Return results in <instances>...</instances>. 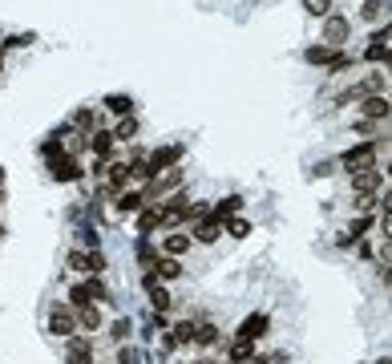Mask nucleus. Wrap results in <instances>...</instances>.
Masks as SVG:
<instances>
[{"label": "nucleus", "mask_w": 392, "mask_h": 364, "mask_svg": "<svg viewBox=\"0 0 392 364\" xmlns=\"http://www.w3.org/2000/svg\"><path fill=\"white\" fill-rule=\"evenodd\" d=\"M340 166H344L348 174H356V170H372V166H376V146L360 142V146H352V150H344Z\"/></svg>", "instance_id": "1"}, {"label": "nucleus", "mask_w": 392, "mask_h": 364, "mask_svg": "<svg viewBox=\"0 0 392 364\" xmlns=\"http://www.w3.org/2000/svg\"><path fill=\"white\" fill-rule=\"evenodd\" d=\"M182 154H186V146H158V150H154V154H150V162H146V166H150V174H162V170H170V166H178V162H182Z\"/></svg>", "instance_id": "2"}, {"label": "nucleus", "mask_w": 392, "mask_h": 364, "mask_svg": "<svg viewBox=\"0 0 392 364\" xmlns=\"http://www.w3.org/2000/svg\"><path fill=\"white\" fill-rule=\"evenodd\" d=\"M182 170L178 166H170V170H162V174H154L150 178V191H146V198H162V194H170V191H178L182 187Z\"/></svg>", "instance_id": "3"}, {"label": "nucleus", "mask_w": 392, "mask_h": 364, "mask_svg": "<svg viewBox=\"0 0 392 364\" xmlns=\"http://www.w3.org/2000/svg\"><path fill=\"white\" fill-rule=\"evenodd\" d=\"M49 332L69 340L73 332H77V312H73V308H53V315H49Z\"/></svg>", "instance_id": "4"}, {"label": "nucleus", "mask_w": 392, "mask_h": 364, "mask_svg": "<svg viewBox=\"0 0 392 364\" xmlns=\"http://www.w3.org/2000/svg\"><path fill=\"white\" fill-rule=\"evenodd\" d=\"M348 33H352L348 17H327V21H323V45H327V49L344 45V41H348Z\"/></svg>", "instance_id": "5"}, {"label": "nucleus", "mask_w": 392, "mask_h": 364, "mask_svg": "<svg viewBox=\"0 0 392 364\" xmlns=\"http://www.w3.org/2000/svg\"><path fill=\"white\" fill-rule=\"evenodd\" d=\"M380 187H384V170H356V174H352V191L356 194H372V191H380Z\"/></svg>", "instance_id": "6"}, {"label": "nucleus", "mask_w": 392, "mask_h": 364, "mask_svg": "<svg viewBox=\"0 0 392 364\" xmlns=\"http://www.w3.org/2000/svg\"><path fill=\"white\" fill-rule=\"evenodd\" d=\"M259 336H267V315H247L243 324H239V332H235V340H243V344H255Z\"/></svg>", "instance_id": "7"}, {"label": "nucleus", "mask_w": 392, "mask_h": 364, "mask_svg": "<svg viewBox=\"0 0 392 364\" xmlns=\"http://www.w3.org/2000/svg\"><path fill=\"white\" fill-rule=\"evenodd\" d=\"M93 300H105V288H101L97 279H90V284H77V288L69 291V304H73V308H85V304H93Z\"/></svg>", "instance_id": "8"}, {"label": "nucleus", "mask_w": 392, "mask_h": 364, "mask_svg": "<svg viewBox=\"0 0 392 364\" xmlns=\"http://www.w3.org/2000/svg\"><path fill=\"white\" fill-rule=\"evenodd\" d=\"M178 223H186V198H174V202L158 207V227H178Z\"/></svg>", "instance_id": "9"}, {"label": "nucleus", "mask_w": 392, "mask_h": 364, "mask_svg": "<svg viewBox=\"0 0 392 364\" xmlns=\"http://www.w3.org/2000/svg\"><path fill=\"white\" fill-rule=\"evenodd\" d=\"M146 291H150V304H154V312H158V315L170 312V291L158 284V275H146Z\"/></svg>", "instance_id": "10"}, {"label": "nucleus", "mask_w": 392, "mask_h": 364, "mask_svg": "<svg viewBox=\"0 0 392 364\" xmlns=\"http://www.w3.org/2000/svg\"><path fill=\"white\" fill-rule=\"evenodd\" d=\"M239 211H243V198L231 194V198H223V202H214V207H210V218H214V223H227V218H235Z\"/></svg>", "instance_id": "11"}, {"label": "nucleus", "mask_w": 392, "mask_h": 364, "mask_svg": "<svg viewBox=\"0 0 392 364\" xmlns=\"http://www.w3.org/2000/svg\"><path fill=\"white\" fill-rule=\"evenodd\" d=\"M65 364H93V348H90V340L69 336V356H65Z\"/></svg>", "instance_id": "12"}, {"label": "nucleus", "mask_w": 392, "mask_h": 364, "mask_svg": "<svg viewBox=\"0 0 392 364\" xmlns=\"http://www.w3.org/2000/svg\"><path fill=\"white\" fill-rule=\"evenodd\" d=\"M53 178L57 182H77L81 178V166L73 158H53Z\"/></svg>", "instance_id": "13"}, {"label": "nucleus", "mask_w": 392, "mask_h": 364, "mask_svg": "<svg viewBox=\"0 0 392 364\" xmlns=\"http://www.w3.org/2000/svg\"><path fill=\"white\" fill-rule=\"evenodd\" d=\"M162 251H166V259H178L190 251V235H166L162 239Z\"/></svg>", "instance_id": "14"}, {"label": "nucleus", "mask_w": 392, "mask_h": 364, "mask_svg": "<svg viewBox=\"0 0 392 364\" xmlns=\"http://www.w3.org/2000/svg\"><path fill=\"white\" fill-rule=\"evenodd\" d=\"M142 207H146V194H142V191L117 194V211H121V215H134V211H142Z\"/></svg>", "instance_id": "15"}, {"label": "nucleus", "mask_w": 392, "mask_h": 364, "mask_svg": "<svg viewBox=\"0 0 392 364\" xmlns=\"http://www.w3.org/2000/svg\"><path fill=\"white\" fill-rule=\"evenodd\" d=\"M73 271H101V255H85V251H69Z\"/></svg>", "instance_id": "16"}, {"label": "nucleus", "mask_w": 392, "mask_h": 364, "mask_svg": "<svg viewBox=\"0 0 392 364\" xmlns=\"http://www.w3.org/2000/svg\"><path fill=\"white\" fill-rule=\"evenodd\" d=\"M364 118H372V121H389V97H380V94H372L368 101H364Z\"/></svg>", "instance_id": "17"}, {"label": "nucleus", "mask_w": 392, "mask_h": 364, "mask_svg": "<svg viewBox=\"0 0 392 364\" xmlns=\"http://www.w3.org/2000/svg\"><path fill=\"white\" fill-rule=\"evenodd\" d=\"M219 235H223V223H214V218H203V223H198V227H194V239L198 243H214L219 239Z\"/></svg>", "instance_id": "18"}, {"label": "nucleus", "mask_w": 392, "mask_h": 364, "mask_svg": "<svg viewBox=\"0 0 392 364\" xmlns=\"http://www.w3.org/2000/svg\"><path fill=\"white\" fill-rule=\"evenodd\" d=\"M77 328H85V332H97V328H101V312H97L93 304L77 308Z\"/></svg>", "instance_id": "19"}, {"label": "nucleus", "mask_w": 392, "mask_h": 364, "mask_svg": "<svg viewBox=\"0 0 392 364\" xmlns=\"http://www.w3.org/2000/svg\"><path fill=\"white\" fill-rule=\"evenodd\" d=\"M90 146H93V154H97V158H110V150H114V134H105V130H101V134H93V138H90Z\"/></svg>", "instance_id": "20"}, {"label": "nucleus", "mask_w": 392, "mask_h": 364, "mask_svg": "<svg viewBox=\"0 0 392 364\" xmlns=\"http://www.w3.org/2000/svg\"><path fill=\"white\" fill-rule=\"evenodd\" d=\"M251 361H255V344L235 340V344H231V364H251Z\"/></svg>", "instance_id": "21"}, {"label": "nucleus", "mask_w": 392, "mask_h": 364, "mask_svg": "<svg viewBox=\"0 0 392 364\" xmlns=\"http://www.w3.org/2000/svg\"><path fill=\"white\" fill-rule=\"evenodd\" d=\"M312 65H332V57H336V49H327V45H312L307 53H303Z\"/></svg>", "instance_id": "22"}, {"label": "nucleus", "mask_w": 392, "mask_h": 364, "mask_svg": "<svg viewBox=\"0 0 392 364\" xmlns=\"http://www.w3.org/2000/svg\"><path fill=\"white\" fill-rule=\"evenodd\" d=\"M105 110H114V114H121V118H130V110H134V101L121 94H110L105 97Z\"/></svg>", "instance_id": "23"}, {"label": "nucleus", "mask_w": 392, "mask_h": 364, "mask_svg": "<svg viewBox=\"0 0 392 364\" xmlns=\"http://www.w3.org/2000/svg\"><path fill=\"white\" fill-rule=\"evenodd\" d=\"M223 231H227V235H235V239H243V235H251V223H247V218H227V223H223Z\"/></svg>", "instance_id": "24"}, {"label": "nucleus", "mask_w": 392, "mask_h": 364, "mask_svg": "<svg viewBox=\"0 0 392 364\" xmlns=\"http://www.w3.org/2000/svg\"><path fill=\"white\" fill-rule=\"evenodd\" d=\"M158 227V207H142V218H138V231L142 235H150Z\"/></svg>", "instance_id": "25"}, {"label": "nucleus", "mask_w": 392, "mask_h": 364, "mask_svg": "<svg viewBox=\"0 0 392 364\" xmlns=\"http://www.w3.org/2000/svg\"><path fill=\"white\" fill-rule=\"evenodd\" d=\"M126 182H130V166H126V162H114V166H110V187H126Z\"/></svg>", "instance_id": "26"}, {"label": "nucleus", "mask_w": 392, "mask_h": 364, "mask_svg": "<svg viewBox=\"0 0 392 364\" xmlns=\"http://www.w3.org/2000/svg\"><path fill=\"white\" fill-rule=\"evenodd\" d=\"M158 275L162 279H178V275H182V267H178V259H158Z\"/></svg>", "instance_id": "27"}, {"label": "nucleus", "mask_w": 392, "mask_h": 364, "mask_svg": "<svg viewBox=\"0 0 392 364\" xmlns=\"http://www.w3.org/2000/svg\"><path fill=\"white\" fill-rule=\"evenodd\" d=\"M194 340H198V344H219V328H214V324H198V328H194Z\"/></svg>", "instance_id": "28"}, {"label": "nucleus", "mask_w": 392, "mask_h": 364, "mask_svg": "<svg viewBox=\"0 0 392 364\" xmlns=\"http://www.w3.org/2000/svg\"><path fill=\"white\" fill-rule=\"evenodd\" d=\"M303 8L312 17H332V0H303Z\"/></svg>", "instance_id": "29"}, {"label": "nucleus", "mask_w": 392, "mask_h": 364, "mask_svg": "<svg viewBox=\"0 0 392 364\" xmlns=\"http://www.w3.org/2000/svg\"><path fill=\"white\" fill-rule=\"evenodd\" d=\"M170 340H174V344H190V340H194V324H190V320H186V324H178Z\"/></svg>", "instance_id": "30"}, {"label": "nucleus", "mask_w": 392, "mask_h": 364, "mask_svg": "<svg viewBox=\"0 0 392 364\" xmlns=\"http://www.w3.org/2000/svg\"><path fill=\"white\" fill-rule=\"evenodd\" d=\"M134 130H138V121H134V118H121V121H117V130H114V138H130Z\"/></svg>", "instance_id": "31"}, {"label": "nucleus", "mask_w": 392, "mask_h": 364, "mask_svg": "<svg viewBox=\"0 0 392 364\" xmlns=\"http://www.w3.org/2000/svg\"><path fill=\"white\" fill-rule=\"evenodd\" d=\"M130 332H134V324H130V320H117L114 328H110V336H114V340H126Z\"/></svg>", "instance_id": "32"}, {"label": "nucleus", "mask_w": 392, "mask_h": 364, "mask_svg": "<svg viewBox=\"0 0 392 364\" xmlns=\"http://www.w3.org/2000/svg\"><path fill=\"white\" fill-rule=\"evenodd\" d=\"M364 57H368V61H389V45H368Z\"/></svg>", "instance_id": "33"}, {"label": "nucleus", "mask_w": 392, "mask_h": 364, "mask_svg": "<svg viewBox=\"0 0 392 364\" xmlns=\"http://www.w3.org/2000/svg\"><path fill=\"white\" fill-rule=\"evenodd\" d=\"M73 121H77L81 130H90V125H93V110H77V118H73Z\"/></svg>", "instance_id": "34"}, {"label": "nucleus", "mask_w": 392, "mask_h": 364, "mask_svg": "<svg viewBox=\"0 0 392 364\" xmlns=\"http://www.w3.org/2000/svg\"><path fill=\"white\" fill-rule=\"evenodd\" d=\"M372 207H376V198H372V194H360V198H356V211H364V215H368Z\"/></svg>", "instance_id": "35"}, {"label": "nucleus", "mask_w": 392, "mask_h": 364, "mask_svg": "<svg viewBox=\"0 0 392 364\" xmlns=\"http://www.w3.org/2000/svg\"><path fill=\"white\" fill-rule=\"evenodd\" d=\"M364 17H368V21H380V0H368V4H364Z\"/></svg>", "instance_id": "36"}, {"label": "nucleus", "mask_w": 392, "mask_h": 364, "mask_svg": "<svg viewBox=\"0 0 392 364\" xmlns=\"http://www.w3.org/2000/svg\"><path fill=\"white\" fill-rule=\"evenodd\" d=\"M364 231H368V218H356V223H352V231H348V235H352V239H360V235H364Z\"/></svg>", "instance_id": "37"}, {"label": "nucleus", "mask_w": 392, "mask_h": 364, "mask_svg": "<svg viewBox=\"0 0 392 364\" xmlns=\"http://www.w3.org/2000/svg\"><path fill=\"white\" fill-rule=\"evenodd\" d=\"M372 45H389V21H384V28L372 33Z\"/></svg>", "instance_id": "38"}, {"label": "nucleus", "mask_w": 392, "mask_h": 364, "mask_svg": "<svg viewBox=\"0 0 392 364\" xmlns=\"http://www.w3.org/2000/svg\"><path fill=\"white\" fill-rule=\"evenodd\" d=\"M251 364H275V361H251Z\"/></svg>", "instance_id": "39"}, {"label": "nucleus", "mask_w": 392, "mask_h": 364, "mask_svg": "<svg viewBox=\"0 0 392 364\" xmlns=\"http://www.w3.org/2000/svg\"><path fill=\"white\" fill-rule=\"evenodd\" d=\"M198 364H214V361H198Z\"/></svg>", "instance_id": "40"}]
</instances>
